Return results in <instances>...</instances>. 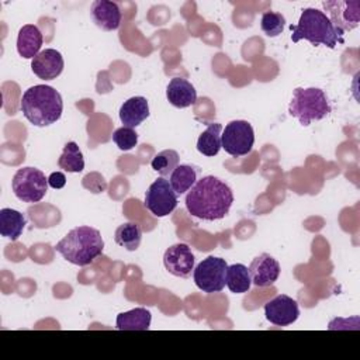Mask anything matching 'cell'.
Returning <instances> with one entry per match:
<instances>
[{
	"label": "cell",
	"instance_id": "603a6c76",
	"mask_svg": "<svg viewBox=\"0 0 360 360\" xmlns=\"http://www.w3.org/2000/svg\"><path fill=\"white\" fill-rule=\"evenodd\" d=\"M142 239V229L136 222H125L115 229L114 240L121 248L134 252L139 248Z\"/></svg>",
	"mask_w": 360,
	"mask_h": 360
},
{
	"label": "cell",
	"instance_id": "cb8c5ba5",
	"mask_svg": "<svg viewBox=\"0 0 360 360\" xmlns=\"http://www.w3.org/2000/svg\"><path fill=\"white\" fill-rule=\"evenodd\" d=\"M58 166L68 173H79L84 169V159L79 145L73 141L63 146V150L58 159Z\"/></svg>",
	"mask_w": 360,
	"mask_h": 360
},
{
	"label": "cell",
	"instance_id": "ac0fdd59",
	"mask_svg": "<svg viewBox=\"0 0 360 360\" xmlns=\"http://www.w3.org/2000/svg\"><path fill=\"white\" fill-rule=\"evenodd\" d=\"M149 117V104L145 97L135 96L124 101L120 108V120L124 127L135 128Z\"/></svg>",
	"mask_w": 360,
	"mask_h": 360
},
{
	"label": "cell",
	"instance_id": "5bb4252c",
	"mask_svg": "<svg viewBox=\"0 0 360 360\" xmlns=\"http://www.w3.org/2000/svg\"><path fill=\"white\" fill-rule=\"evenodd\" d=\"M65 62L59 51L53 48H46L41 51L31 62V69L35 76L42 80H53L63 70Z\"/></svg>",
	"mask_w": 360,
	"mask_h": 360
},
{
	"label": "cell",
	"instance_id": "7402d4cb",
	"mask_svg": "<svg viewBox=\"0 0 360 360\" xmlns=\"http://www.w3.org/2000/svg\"><path fill=\"white\" fill-rule=\"evenodd\" d=\"M252 278L249 269L245 264L235 263L226 269V287L233 294H243L250 290Z\"/></svg>",
	"mask_w": 360,
	"mask_h": 360
},
{
	"label": "cell",
	"instance_id": "30bf717a",
	"mask_svg": "<svg viewBox=\"0 0 360 360\" xmlns=\"http://www.w3.org/2000/svg\"><path fill=\"white\" fill-rule=\"evenodd\" d=\"M329 13V20L335 27L338 35L342 38L345 31H352L360 21V1L359 0H329L322 3Z\"/></svg>",
	"mask_w": 360,
	"mask_h": 360
},
{
	"label": "cell",
	"instance_id": "4fadbf2b",
	"mask_svg": "<svg viewBox=\"0 0 360 360\" xmlns=\"http://www.w3.org/2000/svg\"><path fill=\"white\" fill-rule=\"evenodd\" d=\"M248 269L252 283L256 287H270L277 281L280 276V264L269 253L256 256Z\"/></svg>",
	"mask_w": 360,
	"mask_h": 360
},
{
	"label": "cell",
	"instance_id": "f1b7e54d",
	"mask_svg": "<svg viewBox=\"0 0 360 360\" xmlns=\"http://www.w3.org/2000/svg\"><path fill=\"white\" fill-rule=\"evenodd\" d=\"M48 184L52 188H62L66 184V177H65V174L62 172H53L48 177Z\"/></svg>",
	"mask_w": 360,
	"mask_h": 360
},
{
	"label": "cell",
	"instance_id": "d6986e66",
	"mask_svg": "<svg viewBox=\"0 0 360 360\" xmlns=\"http://www.w3.org/2000/svg\"><path fill=\"white\" fill-rule=\"evenodd\" d=\"M25 225L27 219L20 211L11 208L0 210V235L3 238L11 239L13 242L17 240L21 236Z\"/></svg>",
	"mask_w": 360,
	"mask_h": 360
},
{
	"label": "cell",
	"instance_id": "7c38bea8",
	"mask_svg": "<svg viewBox=\"0 0 360 360\" xmlns=\"http://www.w3.org/2000/svg\"><path fill=\"white\" fill-rule=\"evenodd\" d=\"M163 264L170 274L187 278L194 270L195 257L188 245L176 243L166 249L163 255Z\"/></svg>",
	"mask_w": 360,
	"mask_h": 360
},
{
	"label": "cell",
	"instance_id": "8fae6325",
	"mask_svg": "<svg viewBox=\"0 0 360 360\" xmlns=\"http://www.w3.org/2000/svg\"><path fill=\"white\" fill-rule=\"evenodd\" d=\"M264 316L276 326H288L298 319L300 308L295 300L285 294H280L266 302Z\"/></svg>",
	"mask_w": 360,
	"mask_h": 360
},
{
	"label": "cell",
	"instance_id": "3957f363",
	"mask_svg": "<svg viewBox=\"0 0 360 360\" xmlns=\"http://www.w3.org/2000/svg\"><path fill=\"white\" fill-rule=\"evenodd\" d=\"M55 249L69 263L83 267L101 256L104 240L96 228L82 225L69 231L56 243Z\"/></svg>",
	"mask_w": 360,
	"mask_h": 360
},
{
	"label": "cell",
	"instance_id": "8992f818",
	"mask_svg": "<svg viewBox=\"0 0 360 360\" xmlns=\"http://www.w3.org/2000/svg\"><path fill=\"white\" fill-rule=\"evenodd\" d=\"M48 179L37 167L18 169L13 177L11 188L22 202H38L48 191Z\"/></svg>",
	"mask_w": 360,
	"mask_h": 360
},
{
	"label": "cell",
	"instance_id": "52a82bcc",
	"mask_svg": "<svg viewBox=\"0 0 360 360\" xmlns=\"http://www.w3.org/2000/svg\"><path fill=\"white\" fill-rule=\"evenodd\" d=\"M226 269L225 259L208 256L201 260L193 270V278L195 285L207 292H219L226 285Z\"/></svg>",
	"mask_w": 360,
	"mask_h": 360
},
{
	"label": "cell",
	"instance_id": "e0dca14e",
	"mask_svg": "<svg viewBox=\"0 0 360 360\" xmlns=\"http://www.w3.org/2000/svg\"><path fill=\"white\" fill-rule=\"evenodd\" d=\"M44 38L39 28L34 24H25L20 28L17 37V52L24 59H34L41 51Z\"/></svg>",
	"mask_w": 360,
	"mask_h": 360
},
{
	"label": "cell",
	"instance_id": "5b68a950",
	"mask_svg": "<svg viewBox=\"0 0 360 360\" xmlns=\"http://www.w3.org/2000/svg\"><path fill=\"white\" fill-rule=\"evenodd\" d=\"M332 111L330 103L323 90L318 87H297L294 89L288 112L297 118L301 125L308 127L314 121H319Z\"/></svg>",
	"mask_w": 360,
	"mask_h": 360
},
{
	"label": "cell",
	"instance_id": "ffe728a7",
	"mask_svg": "<svg viewBox=\"0 0 360 360\" xmlns=\"http://www.w3.org/2000/svg\"><path fill=\"white\" fill-rule=\"evenodd\" d=\"M150 321L152 315L146 308H134L118 314L115 328L118 330H148Z\"/></svg>",
	"mask_w": 360,
	"mask_h": 360
},
{
	"label": "cell",
	"instance_id": "7a4b0ae2",
	"mask_svg": "<svg viewBox=\"0 0 360 360\" xmlns=\"http://www.w3.org/2000/svg\"><path fill=\"white\" fill-rule=\"evenodd\" d=\"M20 108L32 125L48 127L60 118L63 101L59 91L53 87L37 84L24 91Z\"/></svg>",
	"mask_w": 360,
	"mask_h": 360
},
{
	"label": "cell",
	"instance_id": "9a60e30c",
	"mask_svg": "<svg viewBox=\"0 0 360 360\" xmlns=\"http://www.w3.org/2000/svg\"><path fill=\"white\" fill-rule=\"evenodd\" d=\"M90 15L93 22L104 30V31H114L121 24V10L120 6L110 0H96L91 3Z\"/></svg>",
	"mask_w": 360,
	"mask_h": 360
},
{
	"label": "cell",
	"instance_id": "4316f807",
	"mask_svg": "<svg viewBox=\"0 0 360 360\" xmlns=\"http://www.w3.org/2000/svg\"><path fill=\"white\" fill-rule=\"evenodd\" d=\"M285 25V18L281 13L276 11H266L262 14L260 28L267 37H277L283 32Z\"/></svg>",
	"mask_w": 360,
	"mask_h": 360
},
{
	"label": "cell",
	"instance_id": "d4e9b609",
	"mask_svg": "<svg viewBox=\"0 0 360 360\" xmlns=\"http://www.w3.org/2000/svg\"><path fill=\"white\" fill-rule=\"evenodd\" d=\"M170 184L177 195L188 191L197 181V172L190 165H179L170 174Z\"/></svg>",
	"mask_w": 360,
	"mask_h": 360
},
{
	"label": "cell",
	"instance_id": "44dd1931",
	"mask_svg": "<svg viewBox=\"0 0 360 360\" xmlns=\"http://www.w3.org/2000/svg\"><path fill=\"white\" fill-rule=\"evenodd\" d=\"M221 134L222 125L219 122H211L207 129L198 136L197 141V150L204 156H215L218 155L221 145Z\"/></svg>",
	"mask_w": 360,
	"mask_h": 360
},
{
	"label": "cell",
	"instance_id": "484cf974",
	"mask_svg": "<svg viewBox=\"0 0 360 360\" xmlns=\"http://www.w3.org/2000/svg\"><path fill=\"white\" fill-rule=\"evenodd\" d=\"M150 166L160 177H167L179 166V153L174 149H165L153 156Z\"/></svg>",
	"mask_w": 360,
	"mask_h": 360
},
{
	"label": "cell",
	"instance_id": "277c9868",
	"mask_svg": "<svg viewBox=\"0 0 360 360\" xmlns=\"http://www.w3.org/2000/svg\"><path fill=\"white\" fill-rule=\"evenodd\" d=\"M291 41L298 42L300 39H307L312 45H325L333 49L338 42L343 39L338 35L335 27L332 25L329 17L318 8H304L297 25H290Z\"/></svg>",
	"mask_w": 360,
	"mask_h": 360
},
{
	"label": "cell",
	"instance_id": "2e32d148",
	"mask_svg": "<svg viewBox=\"0 0 360 360\" xmlns=\"http://www.w3.org/2000/svg\"><path fill=\"white\" fill-rule=\"evenodd\" d=\"M166 97L172 105L186 108L195 103L197 91L188 80L183 77H173L166 87Z\"/></svg>",
	"mask_w": 360,
	"mask_h": 360
},
{
	"label": "cell",
	"instance_id": "83f0119b",
	"mask_svg": "<svg viewBox=\"0 0 360 360\" xmlns=\"http://www.w3.org/2000/svg\"><path fill=\"white\" fill-rule=\"evenodd\" d=\"M112 141L121 150H131L138 143V134L134 128L121 127L112 134Z\"/></svg>",
	"mask_w": 360,
	"mask_h": 360
},
{
	"label": "cell",
	"instance_id": "9c48e42d",
	"mask_svg": "<svg viewBox=\"0 0 360 360\" xmlns=\"http://www.w3.org/2000/svg\"><path fill=\"white\" fill-rule=\"evenodd\" d=\"M145 207L158 218L166 217L177 207V194L165 177L156 179L145 193Z\"/></svg>",
	"mask_w": 360,
	"mask_h": 360
},
{
	"label": "cell",
	"instance_id": "6da1fadb",
	"mask_svg": "<svg viewBox=\"0 0 360 360\" xmlns=\"http://www.w3.org/2000/svg\"><path fill=\"white\" fill-rule=\"evenodd\" d=\"M233 193L231 187L215 176H204L195 181L186 195L187 211L204 221L222 219L231 210Z\"/></svg>",
	"mask_w": 360,
	"mask_h": 360
},
{
	"label": "cell",
	"instance_id": "ba28073f",
	"mask_svg": "<svg viewBox=\"0 0 360 360\" xmlns=\"http://www.w3.org/2000/svg\"><path fill=\"white\" fill-rule=\"evenodd\" d=\"M255 132L252 125L243 120H235L226 124L221 134V145L231 156H245L252 152Z\"/></svg>",
	"mask_w": 360,
	"mask_h": 360
}]
</instances>
